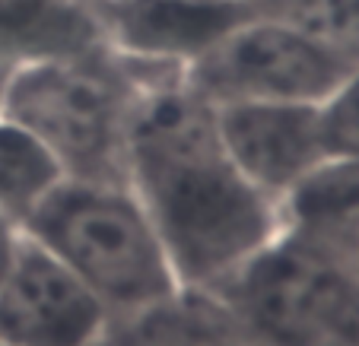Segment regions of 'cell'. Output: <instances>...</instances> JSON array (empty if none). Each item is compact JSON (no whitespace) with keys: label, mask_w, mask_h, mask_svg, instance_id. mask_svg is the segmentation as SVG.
Segmentation results:
<instances>
[{"label":"cell","mask_w":359,"mask_h":346,"mask_svg":"<svg viewBox=\"0 0 359 346\" xmlns=\"http://www.w3.org/2000/svg\"><path fill=\"white\" fill-rule=\"evenodd\" d=\"M76 7V0H0V13L16 16H41V13H61Z\"/></svg>","instance_id":"14"},{"label":"cell","mask_w":359,"mask_h":346,"mask_svg":"<svg viewBox=\"0 0 359 346\" xmlns=\"http://www.w3.org/2000/svg\"><path fill=\"white\" fill-rule=\"evenodd\" d=\"M325 130L331 153H359V67L325 102Z\"/></svg>","instance_id":"11"},{"label":"cell","mask_w":359,"mask_h":346,"mask_svg":"<svg viewBox=\"0 0 359 346\" xmlns=\"http://www.w3.org/2000/svg\"><path fill=\"white\" fill-rule=\"evenodd\" d=\"M128 184L159 232L184 296L219 292L283 232L280 204L238 172L213 105L169 74L140 95Z\"/></svg>","instance_id":"1"},{"label":"cell","mask_w":359,"mask_h":346,"mask_svg":"<svg viewBox=\"0 0 359 346\" xmlns=\"http://www.w3.org/2000/svg\"><path fill=\"white\" fill-rule=\"evenodd\" d=\"M217 4H236V7H251V10H283L292 0H217Z\"/></svg>","instance_id":"15"},{"label":"cell","mask_w":359,"mask_h":346,"mask_svg":"<svg viewBox=\"0 0 359 346\" xmlns=\"http://www.w3.org/2000/svg\"><path fill=\"white\" fill-rule=\"evenodd\" d=\"M147 0H76V7L86 13V20L93 22L95 29H109L111 22H118L121 16H128L130 10L143 7Z\"/></svg>","instance_id":"12"},{"label":"cell","mask_w":359,"mask_h":346,"mask_svg":"<svg viewBox=\"0 0 359 346\" xmlns=\"http://www.w3.org/2000/svg\"><path fill=\"white\" fill-rule=\"evenodd\" d=\"M178 67L134 57L109 39L32 57L10 80L0 115L45 143L67 178L128 181V140L140 95Z\"/></svg>","instance_id":"2"},{"label":"cell","mask_w":359,"mask_h":346,"mask_svg":"<svg viewBox=\"0 0 359 346\" xmlns=\"http://www.w3.org/2000/svg\"><path fill=\"white\" fill-rule=\"evenodd\" d=\"M331 48L277 10L245 16L184 67V83L210 105L315 102L325 105L353 74Z\"/></svg>","instance_id":"4"},{"label":"cell","mask_w":359,"mask_h":346,"mask_svg":"<svg viewBox=\"0 0 359 346\" xmlns=\"http://www.w3.org/2000/svg\"><path fill=\"white\" fill-rule=\"evenodd\" d=\"M64 178V169L39 137L0 115V213H7L16 226H26Z\"/></svg>","instance_id":"9"},{"label":"cell","mask_w":359,"mask_h":346,"mask_svg":"<svg viewBox=\"0 0 359 346\" xmlns=\"http://www.w3.org/2000/svg\"><path fill=\"white\" fill-rule=\"evenodd\" d=\"M99 346H248L223 305L182 296L163 308L111 321Z\"/></svg>","instance_id":"8"},{"label":"cell","mask_w":359,"mask_h":346,"mask_svg":"<svg viewBox=\"0 0 359 346\" xmlns=\"http://www.w3.org/2000/svg\"><path fill=\"white\" fill-rule=\"evenodd\" d=\"M277 13L312 32L340 61L359 67V0H292Z\"/></svg>","instance_id":"10"},{"label":"cell","mask_w":359,"mask_h":346,"mask_svg":"<svg viewBox=\"0 0 359 346\" xmlns=\"http://www.w3.org/2000/svg\"><path fill=\"white\" fill-rule=\"evenodd\" d=\"M109 327L95 292L22 232L0 283V346H99Z\"/></svg>","instance_id":"5"},{"label":"cell","mask_w":359,"mask_h":346,"mask_svg":"<svg viewBox=\"0 0 359 346\" xmlns=\"http://www.w3.org/2000/svg\"><path fill=\"white\" fill-rule=\"evenodd\" d=\"M226 153L271 200L283 197L331 156L325 105L315 102H226L213 105Z\"/></svg>","instance_id":"6"},{"label":"cell","mask_w":359,"mask_h":346,"mask_svg":"<svg viewBox=\"0 0 359 346\" xmlns=\"http://www.w3.org/2000/svg\"><path fill=\"white\" fill-rule=\"evenodd\" d=\"M283 232L359 270V153H331L280 204Z\"/></svg>","instance_id":"7"},{"label":"cell","mask_w":359,"mask_h":346,"mask_svg":"<svg viewBox=\"0 0 359 346\" xmlns=\"http://www.w3.org/2000/svg\"><path fill=\"white\" fill-rule=\"evenodd\" d=\"M22 232L86 283L111 321L184 296L156 226L128 181L64 178Z\"/></svg>","instance_id":"3"},{"label":"cell","mask_w":359,"mask_h":346,"mask_svg":"<svg viewBox=\"0 0 359 346\" xmlns=\"http://www.w3.org/2000/svg\"><path fill=\"white\" fill-rule=\"evenodd\" d=\"M20 244H22V226H16L7 213H0V283L13 267Z\"/></svg>","instance_id":"13"}]
</instances>
